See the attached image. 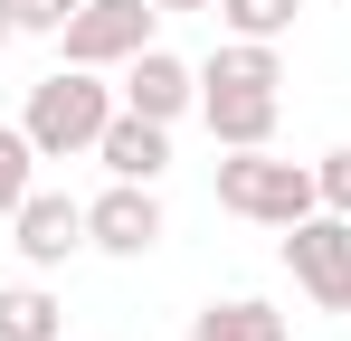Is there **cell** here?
Here are the masks:
<instances>
[{
  "mask_svg": "<svg viewBox=\"0 0 351 341\" xmlns=\"http://www.w3.org/2000/svg\"><path fill=\"white\" fill-rule=\"evenodd\" d=\"M114 86H105V66H58V76H38L29 86V142H38V162H76V152H95L105 142V123H114Z\"/></svg>",
  "mask_w": 351,
  "mask_h": 341,
  "instance_id": "obj_1",
  "label": "cell"
},
{
  "mask_svg": "<svg viewBox=\"0 0 351 341\" xmlns=\"http://www.w3.org/2000/svg\"><path fill=\"white\" fill-rule=\"evenodd\" d=\"M219 209L228 218H256V227H294V218L323 209V190H313V162H276L256 142V152H228L219 162Z\"/></svg>",
  "mask_w": 351,
  "mask_h": 341,
  "instance_id": "obj_2",
  "label": "cell"
},
{
  "mask_svg": "<svg viewBox=\"0 0 351 341\" xmlns=\"http://www.w3.org/2000/svg\"><path fill=\"white\" fill-rule=\"evenodd\" d=\"M285 275L304 284L313 313H351V218L313 209V218L285 227Z\"/></svg>",
  "mask_w": 351,
  "mask_h": 341,
  "instance_id": "obj_3",
  "label": "cell"
},
{
  "mask_svg": "<svg viewBox=\"0 0 351 341\" xmlns=\"http://www.w3.org/2000/svg\"><path fill=\"white\" fill-rule=\"evenodd\" d=\"M152 0H76V19H66V66H123V57L152 48Z\"/></svg>",
  "mask_w": 351,
  "mask_h": 341,
  "instance_id": "obj_4",
  "label": "cell"
},
{
  "mask_svg": "<svg viewBox=\"0 0 351 341\" xmlns=\"http://www.w3.org/2000/svg\"><path fill=\"white\" fill-rule=\"evenodd\" d=\"M86 247H105V256H152V247H162V199H152V180H114L105 199H86Z\"/></svg>",
  "mask_w": 351,
  "mask_h": 341,
  "instance_id": "obj_5",
  "label": "cell"
},
{
  "mask_svg": "<svg viewBox=\"0 0 351 341\" xmlns=\"http://www.w3.org/2000/svg\"><path fill=\"white\" fill-rule=\"evenodd\" d=\"M10 227H19V256L48 275V266H66V256L86 247V199H66V190H29Z\"/></svg>",
  "mask_w": 351,
  "mask_h": 341,
  "instance_id": "obj_6",
  "label": "cell"
},
{
  "mask_svg": "<svg viewBox=\"0 0 351 341\" xmlns=\"http://www.w3.org/2000/svg\"><path fill=\"white\" fill-rule=\"evenodd\" d=\"M123 105H133V114H152V123H180V114L199 105V66H180L171 48L123 57Z\"/></svg>",
  "mask_w": 351,
  "mask_h": 341,
  "instance_id": "obj_7",
  "label": "cell"
},
{
  "mask_svg": "<svg viewBox=\"0 0 351 341\" xmlns=\"http://www.w3.org/2000/svg\"><path fill=\"white\" fill-rule=\"evenodd\" d=\"M95 162L114 170V180H162V170H171V123H152V114L123 105L114 123H105V142H95Z\"/></svg>",
  "mask_w": 351,
  "mask_h": 341,
  "instance_id": "obj_8",
  "label": "cell"
},
{
  "mask_svg": "<svg viewBox=\"0 0 351 341\" xmlns=\"http://www.w3.org/2000/svg\"><path fill=\"white\" fill-rule=\"evenodd\" d=\"M199 114H209V133H219L228 152H256V142L276 133V95H266V86H199Z\"/></svg>",
  "mask_w": 351,
  "mask_h": 341,
  "instance_id": "obj_9",
  "label": "cell"
},
{
  "mask_svg": "<svg viewBox=\"0 0 351 341\" xmlns=\"http://www.w3.org/2000/svg\"><path fill=\"white\" fill-rule=\"evenodd\" d=\"M190 341H285V313L228 294V303H199V313H190Z\"/></svg>",
  "mask_w": 351,
  "mask_h": 341,
  "instance_id": "obj_10",
  "label": "cell"
},
{
  "mask_svg": "<svg viewBox=\"0 0 351 341\" xmlns=\"http://www.w3.org/2000/svg\"><path fill=\"white\" fill-rule=\"evenodd\" d=\"M199 86H285V57H276V38H228V48L199 66Z\"/></svg>",
  "mask_w": 351,
  "mask_h": 341,
  "instance_id": "obj_11",
  "label": "cell"
},
{
  "mask_svg": "<svg viewBox=\"0 0 351 341\" xmlns=\"http://www.w3.org/2000/svg\"><path fill=\"white\" fill-rule=\"evenodd\" d=\"M29 190H38V142H29V123H0V218H19Z\"/></svg>",
  "mask_w": 351,
  "mask_h": 341,
  "instance_id": "obj_12",
  "label": "cell"
},
{
  "mask_svg": "<svg viewBox=\"0 0 351 341\" xmlns=\"http://www.w3.org/2000/svg\"><path fill=\"white\" fill-rule=\"evenodd\" d=\"M0 341H58V303L38 284H0Z\"/></svg>",
  "mask_w": 351,
  "mask_h": 341,
  "instance_id": "obj_13",
  "label": "cell"
},
{
  "mask_svg": "<svg viewBox=\"0 0 351 341\" xmlns=\"http://www.w3.org/2000/svg\"><path fill=\"white\" fill-rule=\"evenodd\" d=\"M304 19V0H219V29L228 38H285Z\"/></svg>",
  "mask_w": 351,
  "mask_h": 341,
  "instance_id": "obj_14",
  "label": "cell"
},
{
  "mask_svg": "<svg viewBox=\"0 0 351 341\" xmlns=\"http://www.w3.org/2000/svg\"><path fill=\"white\" fill-rule=\"evenodd\" d=\"M313 190H323L332 218H351V152H323V162H313Z\"/></svg>",
  "mask_w": 351,
  "mask_h": 341,
  "instance_id": "obj_15",
  "label": "cell"
},
{
  "mask_svg": "<svg viewBox=\"0 0 351 341\" xmlns=\"http://www.w3.org/2000/svg\"><path fill=\"white\" fill-rule=\"evenodd\" d=\"M19 10V29H38V38H58L66 19H76V0H10Z\"/></svg>",
  "mask_w": 351,
  "mask_h": 341,
  "instance_id": "obj_16",
  "label": "cell"
},
{
  "mask_svg": "<svg viewBox=\"0 0 351 341\" xmlns=\"http://www.w3.org/2000/svg\"><path fill=\"white\" fill-rule=\"evenodd\" d=\"M10 38H19V10H10V0H0V48H10Z\"/></svg>",
  "mask_w": 351,
  "mask_h": 341,
  "instance_id": "obj_17",
  "label": "cell"
},
{
  "mask_svg": "<svg viewBox=\"0 0 351 341\" xmlns=\"http://www.w3.org/2000/svg\"><path fill=\"white\" fill-rule=\"evenodd\" d=\"M152 10H219V0H152Z\"/></svg>",
  "mask_w": 351,
  "mask_h": 341,
  "instance_id": "obj_18",
  "label": "cell"
}]
</instances>
